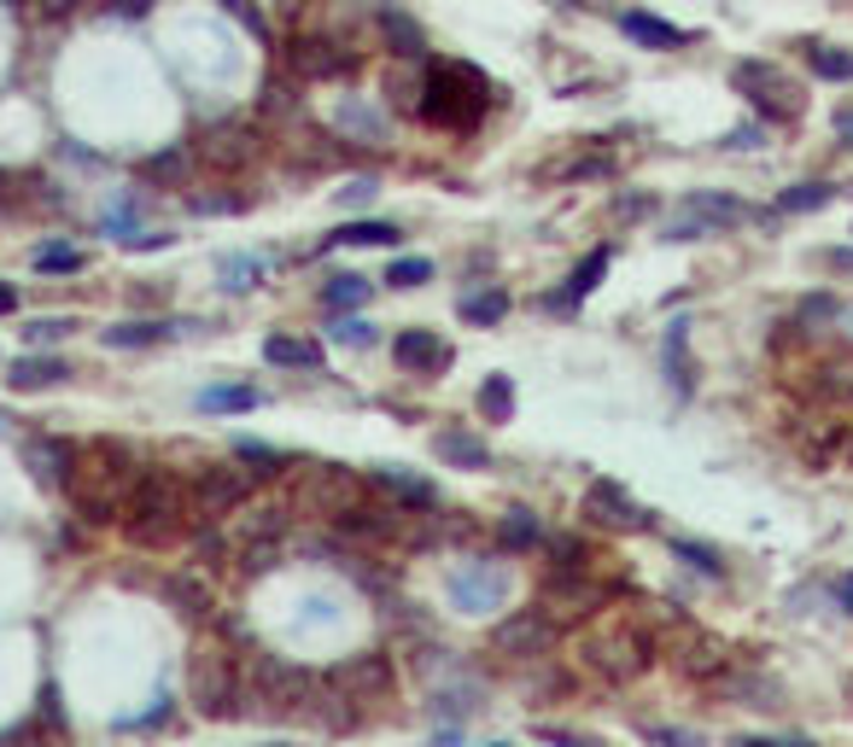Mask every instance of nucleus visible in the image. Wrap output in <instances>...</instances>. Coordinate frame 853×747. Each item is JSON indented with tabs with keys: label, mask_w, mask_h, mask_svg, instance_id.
<instances>
[{
	"label": "nucleus",
	"mask_w": 853,
	"mask_h": 747,
	"mask_svg": "<svg viewBox=\"0 0 853 747\" xmlns=\"http://www.w3.org/2000/svg\"><path fill=\"white\" fill-rule=\"evenodd\" d=\"M124 514H129V537L135 544H170L181 532V514H188V491H181L176 473H135V485L124 496Z\"/></svg>",
	"instance_id": "f257e3e1"
},
{
	"label": "nucleus",
	"mask_w": 853,
	"mask_h": 747,
	"mask_svg": "<svg viewBox=\"0 0 853 747\" xmlns=\"http://www.w3.org/2000/svg\"><path fill=\"white\" fill-rule=\"evenodd\" d=\"M485 94H492V82H485L474 65H462V59H444L426 76V106L421 117L439 123V129H468V123L485 112Z\"/></svg>",
	"instance_id": "f03ea898"
},
{
	"label": "nucleus",
	"mask_w": 853,
	"mask_h": 747,
	"mask_svg": "<svg viewBox=\"0 0 853 747\" xmlns=\"http://www.w3.org/2000/svg\"><path fill=\"white\" fill-rule=\"evenodd\" d=\"M193 701L206 718H229L234 701H240V672H234V654L222 642H199L193 654Z\"/></svg>",
	"instance_id": "7ed1b4c3"
},
{
	"label": "nucleus",
	"mask_w": 853,
	"mask_h": 747,
	"mask_svg": "<svg viewBox=\"0 0 853 747\" xmlns=\"http://www.w3.org/2000/svg\"><path fill=\"white\" fill-rule=\"evenodd\" d=\"M743 217H748V204L725 199V193H689L666 217V240H702V234H719V228H737Z\"/></svg>",
	"instance_id": "20e7f679"
},
{
	"label": "nucleus",
	"mask_w": 853,
	"mask_h": 747,
	"mask_svg": "<svg viewBox=\"0 0 853 747\" xmlns=\"http://www.w3.org/2000/svg\"><path fill=\"white\" fill-rule=\"evenodd\" d=\"M737 88L755 99V106L771 117V123H789V117H801V94H796V82H789L778 65H760V59H743L737 65Z\"/></svg>",
	"instance_id": "39448f33"
},
{
	"label": "nucleus",
	"mask_w": 853,
	"mask_h": 747,
	"mask_svg": "<svg viewBox=\"0 0 853 747\" xmlns=\"http://www.w3.org/2000/svg\"><path fill=\"white\" fill-rule=\"evenodd\" d=\"M246 683H252V695L270 701L275 713H298L304 695H310V672H298V666H287V660H275V654H252Z\"/></svg>",
	"instance_id": "423d86ee"
},
{
	"label": "nucleus",
	"mask_w": 853,
	"mask_h": 747,
	"mask_svg": "<svg viewBox=\"0 0 853 747\" xmlns=\"http://www.w3.org/2000/svg\"><path fill=\"white\" fill-rule=\"evenodd\" d=\"M246 496H252V467H206L193 496H188V508L199 520H222V514H234Z\"/></svg>",
	"instance_id": "0eeeda50"
},
{
	"label": "nucleus",
	"mask_w": 853,
	"mask_h": 747,
	"mask_svg": "<svg viewBox=\"0 0 853 747\" xmlns=\"http://www.w3.org/2000/svg\"><path fill=\"white\" fill-rule=\"evenodd\" d=\"M585 514H597L602 526H625V532H643L649 526L643 503L625 485H614V480H591V491H585Z\"/></svg>",
	"instance_id": "6e6552de"
},
{
	"label": "nucleus",
	"mask_w": 853,
	"mask_h": 747,
	"mask_svg": "<svg viewBox=\"0 0 853 747\" xmlns=\"http://www.w3.org/2000/svg\"><path fill=\"white\" fill-rule=\"evenodd\" d=\"M334 683L345 690V701H380L392 690V660L386 654H351L345 666H334Z\"/></svg>",
	"instance_id": "1a4fd4ad"
},
{
	"label": "nucleus",
	"mask_w": 853,
	"mask_h": 747,
	"mask_svg": "<svg viewBox=\"0 0 853 747\" xmlns=\"http://www.w3.org/2000/svg\"><path fill=\"white\" fill-rule=\"evenodd\" d=\"M585 660H591L597 672H608V677H638L649 654H643V636L614 631V636H591V642H585Z\"/></svg>",
	"instance_id": "9d476101"
},
{
	"label": "nucleus",
	"mask_w": 853,
	"mask_h": 747,
	"mask_svg": "<svg viewBox=\"0 0 853 747\" xmlns=\"http://www.w3.org/2000/svg\"><path fill=\"white\" fill-rule=\"evenodd\" d=\"M293 71L304 76V82H322V76H351L357 71V53H345L339 41H322V35H310V41H293Z\"/></svg>",
	"instance_id": "9b49d317"
},
{
	"label": "nucleus",
	"mask_w": 853,
	"mask_h": 747,
	"mask_svg": "<svg viewBox=\"0 0 853 747\" xmlns=\"http://www.w3.org/2000/svg\"><path fill=\"white\" fill-rule=\"evenodd\" d=\"M392 357L410 368V374H439V368H451V357L456 350L444 345L433 327H403V334L392 339Z\"/></svg>",
	"instance_id": "f8f14e48"
},
{
	"label": "nucleus",
	"mask_w": 853,
	"mask_h": 747,
	"mask_svg": "<svg viewBox=\"0 0 853 747\" xmlns=\"http://www.w3.org/2000/svg\"><path fill=\"white\" fill-rule=\"evenodd\" d=\"M556 642V625L544 613H515L509 625H497V654H544Z\"/></svg>",
	"instance_id": "ddd939ff"
},
{
	"label": "nucleus",
	"mask_w": 853,
	"mask_h": 747,
	"mask_svg": "<svg viewBox=\"0 0 853 747\" xmlns=\"http://www.w3.org/2000/svg\"><path fill=\"white\" fill-rule=\"evenodd\" d=\"M433 455H439V462H451V467H468V473L492 467V450H485V439H474V432H462V427L433 432Z\"/></svg>",
	"instance_id": "4468645a"
},
{
	"label": "nucleus",
	"mask_w": 853,
	"mask_h": 747,
	"mask_svg": "<svg viewBox=\"0 0 853 747\" xmlns=\"http://www.w3.org/2000/svg\"><path fill=\"white\" fill-rule=\"evenodd\" d=\"M24 462H30V473H35L42 485H65V480H71L76 450H71V444H59V439H30V444H24Z\"/></svg>",
	"instance_id": "2eb2a0df"
},
{
	"label": "nucleus",
	"mask_w": 853,
	"mask_h": 747,
	"mask_svg": "<svg viewBox=\"0 0 853 747\" xmlns=\"http://www.w3.org/2000/svg\"><path fill=\"white\" fill-rule=\"evenodd\" d=\"M503 590H509V585H503L497 572H485V567H462V572L451 578V596H456L468 613H480V608H492V601H503Z\"/></svg>",
	"instance_id": "dca6fc26"
},
{
	"label": "nucleus",
	"mask_w": 853,
	"mask_h": 747,
	"mask_svg": "<svg viewBox=\"0 0 853 747\" xmlns=\"http://www.w3.org/2000/svg\"><path fill=\"white\" fill-rule=\"evenodd\" d=\"M620 30L632 35L638 48H655V53H673V48H684V41H689V30L661 24V18H649V12H625V18H620Z\"/></svg>",
	"instance_id": "f3484780"
},
{
	"label": "nucleus",
	"mask_w": 853,
	"mask_h": 747,
	"mask_svg": "<svg viewBox=\"0 0 853 747\" xmlns=\"http://www.w3.org/2000/svg\"><path fill=\"white\" fill-rule=\"evenodd\" d=\"M375 485L392 491L398 503H410V508H439V485H426V480H415V473H403V467H375Z\"/></svg>",
	"instance_id": "a211bd4d"
},
{
	"label": "nucleus",
	"mask_w": 853,
	"mask_h": 747,
	"mask_svg": "<svg viewBox=\"0 0 853 747\" xmlns=\"http://www.w3.org/2000/svg\"><path fill=\"white\" fill-rule=\"evenodd\" d=\"M544 601L561 608V613H597L602 601H608V590L602 585H585V578H556V585L544 590Z\"/></svg>",
	"instance_id": "6ab92c4d"
},
{
	"label": "nucleus",
	"mask_w": 853,
	"mask_h": 747,
	"mask_svg": "<svg viewBox=\"0 0 853 747\" xmlns=\"http://www.w3.org/2000/svg\"><path fill=\"white\" fill-rule=\"evenodd\" d=\"M263 357L275 368H322V345L316 339H293V334H270L263 339Z\"/></svg>",
	"instance_id": "aec40b11"
},
{
	"label": "nucleus",
	"mask_w": 853,
	"mask_h": 747,
	"mask_svg": "<svg viewBox=\"0 0 853 747\" xmlns=\"http://www.w3.org/2000/svg\"><path fill=\"white\" fill-rule=\"evenodd\" d=\"M608 263H614V252H608V245H597V252H591V257H585V263L573 269V281H567V293H561V298H550V304H556V309H567V304L591 298V293H597V281L608 275Z\"/></svg>",
	"instance_id": "412c9836"
},
{
	"label": "nucleus",
	"mask_w": 853,
	"mask_h": 747,
	"mask_svg": "<svg viewBox=\"0 0 853 747\" xmlns=\"http://www.w3.org/2000/svg\"><path fill=\"white\" fill-rule=\"evenodd\" d=\"M462 322L468 327H497L503 316H509V293L503 286H485V293H462Z\"/></svg>",
	"instance_id": "4be33fe9"
},
{
	"label": "nucleus",
	"mask_w": 853,
	"mask_h": 747,
	"mask_svg": "<svg viewBox=\"0 0 853 747\" xmlns=\"http://www.w3.org/2000/svg\"><path fill=\"white\" fill-rule=\"evenodd\" d=\"M65 374L71 368L59 362V357H24V362H12L7 380H12V391H42V386H59Z\"/></svg>",
	"instance_id": "5701e85b"
},
{
	"label": "nucleus",
	"mask_w": 853,
	"mask_h": 747,
	"mask_svg": "<svg viewBox=\"0 0 853 747\" xmlns=\"http://www.w3.org/2000/svg\"><path fill=\"white\" fill-rule=\"evenodd\" d=\"M263 391L257 386H206L199 391V409L206 414H234V409H257Z\"/></svg>",
	"instance_id": "b1692460"
},
{
	"label": "nucleus",
	"mask_w": 853,
	"mask_h": 747,
	"mask_svg": "<svg viewBox=\"0 0 853 747\" xmlns=\"http://www.w3.org/2000/svg\"><path fill=\"white\" fill-rule=\"evenodd\" d=\"M480 414H485V421H515V380H509V374H485Z\"/></svg>",
	"instance_id": "393cba45"
},
{
	"label": "nucleus",
	"mask_w": 853,
	"mask_h": 747,
	"mask_svg": "<svg viewBox=\"0 0 853 747\" xmlns=\"http://www.w3.org/2000/svg\"><path fill=\"white\" fill-rule=\"evenodd\" d=\"M497 544L503 549H533V544H544V526L533 520V508H509L497 520Z\"/></svg>",
	"instance_id": "a878e982"
},
{
	"label": "nucleus",
	"mask_w": 853,
	"mask_h": 747,
	"mask_svg": "<svg viewBox=\"0 0 853 747\" xmlns=\"http://www.w3.org/2000/svg\"><path fill=\"white\" fill-rule=\"evenodd\" d=\"M403 228L398 222H345L339 234H328V245H398Z\"/></svg>",
	"instance_id": "bb28decb"
},
{
	"label": "nucleus",
	"mask_w": 853,
	"mask_h": 747,
	"mask_svg": "<svg viewBox=\"0 0 853 747\" xmlns=\"http://www.w3.org/2000/svg\"><path fill=\"white\" fill-rule=\"evenodd\" d=\"M819 398L853 403V350H842V357H830V362L819 368Z\"/></svg>",
	"instance_id": "cd10ccee"
},
{
	"label": "nucleus",
	"mask_w": 853,
	"mask_h": 747,
	"mask_svg": "<svg viewBox=\"0 0 853 747\" xmlns=\"http://www.w3.org/2000/svg\"><path fill=\"white\" fill-rule=\"evenodd\" d=\"M807 59H812V76H824V82H853V53L830 48V41H812Z\"/></svg>",
	"instance_id": "c85d7f7f"
},
{
	"label": "nucleus",
	"mask_w": 853,
	"mask_h": 747,
	"mask_svg": "<svg viewBox=\"0 0 853 747\" xmlns=\"http://www.w3.org/2000/svg\"><path fill=\"white\" fill-rule=\"evenodd\" d=\"M836 199V187H824V181H801V187H789V193L778 199V211H824V204Z\"/></svg>",
	"instance_id": "c756f323"
},
{
	"label": "nucleus",
	"mask_w": 853,
	"mask_h": 747,
	"mask_svg": "<svg viewBox=\"0 0 853 747\" xmlns=\"http://www.w3.org/2000/svg\"><path fill=\"white\" fill-rule=\"evenodd\" d=\"M165 334H176V327H165V322H124V327H106V345L129 350V345H158Z\"/></svg>",
	"instance_id": "7c9ffc66"
},
{
	"label": "nucleus",
	"mask_w": 853,
	"mask_h": 747,
	"mask_svg": "<svg viewBox=\"0 0 853 747\" xmlns=\"http://www.w3.org/2000/svg\"><path fill=\"white\" fill-rule=\"evenodd\" d=\"M217 275H222V286L246 293V286H257V281H263V263H257V257H246V252H229V257L217 263Z\"/></svg>",
	"instance_id": "2f4dec72"
},
{
	"label": "nucleus",
	"mask_w": 853,
	"mask_h": 747,
	"mask_svg": "<svg viewBox=\"0 0 853 747\" xmlns=\"http://www.w3.org/2000/svg\"><path fill=\"white\" fill-rule=\"evenodd\" d=\"M165 596H170L188 619H206V613H211V590H206V585H193V578H170Z\"/></svg>",
	"instance_id": "473e14b6"
},
{
	"label": "nucleus",
	"mask_w": 853,
	"mask_h": 747,
	"mask_svg": "<svg viewBox=\"0 0 853 747\" xmlns=\"http://www.w3.org/2000/svg\"><path fill=\"white\" fill-rule=\"evenodd\" d=\"M369 293H375V286L362 281V275H334L328 286H322V298H328L334 309H357V304H369Z\"/></svg>",
	"instance_id": "72a5a7b5"
},
{
	"label": "nucleus",
	"mask_w": 853,
	"mask_h": 747,
	"mask_svg": "<svg viewBox=\"0 0 853 747\" xmlns=\"http://www.w3.org/2000/svg\"><path fill=\"white\" fill-rule=\"evenodd\" d=\"M684 339H689V322H673V334H666V368L678 374V391L696 386V374H689V350H684Z\"/></svg>",
	"instance_id": "f704fd0d"
},
{
	"label": "nucleus",
	"mask_w": 853,
	"mask_h": 747,
	"mask_svg": "<svg viewBox=\"0 0 853 747\" xmlns=\"http://www.w3.org/2000/svg\"><path fill=\"white\" fill-rule=\"evenodd\" d=\"M35 269H42V275H76L83 252H76V245H35Z\"/></svg>",
	"instance_id": "c9c22d12"
},
{
	"label": "nucleus",
	"mask_w": 853,
	"mask_h": 747,
	"mask_svg": "<svg viewBox=\"0 0 853 747\" xmlns=\"http://www.w3.org/2000/svg\"><path fill=\"white\" fill-rule=\"evenodd\" d=\"M234 455H240V462H252V480H270V473L287 467V455H275L270 444H252V439H240Z\"/></svg>",
	"instance_id": "e433bc0d"
},
{
	"label": "nucleus",
	"mask_w": 853,
	"mask_h": 747,
	"mask_svg": "<svg viewBox=\"0 0 853 747\" xmlns=\"http://www.w3.org/2000/svg\"><path fill=\"white\" fill-rule=\"evenodd\" d=\"M380 24H386V41H398V53H403V59H415V53L426 48V35H421V30H415L403 12H386Z\"/></svg>",
	"instance_id": "4c0bfd02"
},
{
	"label": "nucleus",
	"mask_w": 853,
	"mask_h": 747,
	"mask_svg": "<svg viewBox=\"0 0 853 747\" xmlns=\"http://www.w3.org/2000/svg\"><path fill=\"white\" fill-rule=\"evenodd\" d=\"M673 555H684L696 572H707V578H719L725 572V555L719 549H707V544H689V537H673Z\"/></svg>",
	"instance_id": "58836bf2"
},
{
	"label": "nucleus",
	"mask_w": 853,
	"mask_h": 747,
	"mask_svg": "<svg viewBox=\"0 0 853 747\" xmlns=\"http://www.w3.org/2000/svg\"><path fill=\"white\" fill-rule=\"evenodd\" d=\"M426 275H433V263H426V257H398L392 269H386V281H392V286H426Z\"/></svg>",
	"instance_id": "ea45409f"
},
{
	"label": "nucleus",
	"mask_w": 853,
	"mask_h": 747,
	"mask_svg": "<svg viewBox=\"0 0 853 747\" xmlns=\"http://www.w3.org/2000/svg\"><path fill=\"white\" fill-rule=\"evenodd\" d=\"M339 129H351V135H362V140H380V117L362 112V106H345V112H339Z\"/></svg>",
	"instance_id": "a19ab883"
},
{
	"label": "nucleus",
	"mask_w": 853,
	"mask_h": 747,
	"mask_svg": "<svg viewBox=\"0 0 853 747\" xmlns=\"http://www.w3.org/2000/svg\"><path fill=\"white\" fill-rule=\"evenodd\" d=\"M281 526H287V514H281V508H257L246 520V537H281Z\"/></svg>",
	"instance_id": "79ce46f5"
},
{
	"label": "nucleus",
	"mask_w": 853,
	"mask_h": 747,
	"mask_svg": "<svg viewBox=\"0 0 853 747\" xmlns=\"http://www.w3.org/2000/svg\"><path fill=\"white\" fill-rule=\"evenodd\" d=\"M24 334H30V345H53V339L71 334V322H65V316H48V322H30Z\"/></svg>",
	"instance_id": "37998d69"
},
{
	"label": "nucleus",
	"mask_w": 853,
	"mask_h": 747,
	"mask_svg": "<svg viewBox=\"0 0 853 747\" xmlns=\"http://www.w3.org/2000/svg\"><path fill=\"white\" fill-rule=\"evenodd\" d=\"M550 555H556L561 572H579V567H585V549L573 544V537H550Z\"/></svg>",
	"instance_id": "c03bdc74"
},
{
	"label": "nucleus",
	"mask_w": 853,
	"mask_h": 747,
	"mask_svg": "<svg viewBox=\"0 0 853 747\" xmlns=\"http://www.w3.org/2000/svg\"><path fill=\"white\" fill-rule=\"evenodd\" d=\"M334 339H339V345H375V327H369V322H339Z\"/></svg>",
	"instance_id": "a18cd8bd"
},
{
	"label": "nucleus",
	"mask_w": 853,
	"mask_h": 747,
	"mask_svg": "<svg viewBox=\"0 0 853 747\" xmlns=\"http://www.w3.org/2000/svg\"><path fill=\"white\" fill-rule=\"evenodd\" d=\"M229 12H234L252 35H270V30H263V18H257V7H246V0H229Z\"/></svg>",
	"instance_id": "49530a36"
},
{
	"label": "nucleus",
	"mask_w": 853,
	"mask_h": 747,
	"mask_svg": "<svg viewBox=\"0 0 853 747\" xmlns=\"http://www.w3.org/2000/svg\"><path fill=\"white\" fill-rule=\"evenodd\" d=\"M147 170H152V176H181V170H188V158H181V152H165V158H152Z\"/></svg>",
	"instance_id": "de8ad7c7"
},
{
	"label": "nucleus",
	"mask_w": 853,
	"mask_h": 747,
	"mask_svg": "<svg viewBox=\"0 0 853 747\" xmlns=\"http://www.w3.org/2000/svg\"><path fill=\"white\" fill-rule=\"evenodd\" d=\"M369 199H375V181H351V187L339 193V204H369Z\"/></svg>",
	"instance_id": "09e8293b"
},
{
	"label": "nucleus",
	"mask_w": 853,
	"mask_h": 747,
	"mask_svg": "<svg viewBox=\"0 0 853 747\" xmlns=\"http://www.w3.org/2000/svg\"><path fill=\"white\" fill-rule=\"evenodd\" d=\"M649 736H655L661 747H696V736H689V730H649Z\"/></svg>",
	"instance_id": "8fccbe9b"
},
{
	"label": "nucleus",
	"mask_w": 853,
	"mask_h": 747,
	"mask_svg": "<svg viewBox=\"0 0 853 747\" xmlns=\"http://www.w3.org/2000/svg\"><path fill=\"white\" fill-rule=\"evenodd\" d=\"M830 590H836V601H842V613H853V572H842V578H836V585H830Z\"/></svg>",
	"instance_id": "3c124183"
},
{
	"label": "nucleus",
	"mask_w": 853,
	"mask_h": 747,
	"mask_svg": "<svg viewBox=\"0 0 853 747\" xmlns=\"http://www.w3.org/2000/svg\"><path fill=\"white\" fill-rule=\"evenodd\" d=\"M824 269H842V275H853V252H819Z\"/></svg>",
	"instance_id": "603ef678"
},
{
	"label": "nucleus",
	"mask_w": 853,
	"mask_h": 747,
	"mask_svg": "<svg viewBox=\"0 0 853 747\" xmlns=\"http://www.w3.org/2000/svg\"><path fill=\"white\" fill-rule=\"evenodd\" d=\"M725 147H737V152H743V147H760V129H737V135L725 140Z\"/></svg>",
	"instance_id": "864d4df0"
},
{
	"label": "nucleus",
	"mask_w": 853,
	"mask_h": 747,
	"mask_svg": "<svg viewBox=\"0 0 853 747\" xmlns=\"http://www.w3.org/2000/svg\"><path fill=\"white\" fill-rule=\"evenodd\" d=\"M147 7H152V0H112V12H124V18H140Z\"/></svg>",
	"instance_id": "5fc2aeb1"
},
{
	"label": "nucleus",
	"mask_w": 853,
	"mask_h": 747,
	"mask_svg": "<svg viewBox=\"0 0 853 747\" xmlns=\"http://www.w3.org/2000/svg\"><path fill=\"white\" fill-rule=\"evenodd\" d=\"M7 309H18V286L0 281V316H7Z\"/></svg>",
	"instance_id": "6e6d98bb"
},
{
	"label": "nucleus",
	"mask_w": 853,
	"mask_h": 747,
	"mask_svg": "<svg viewBox=\"0 0 853 747\" xmlns=\"http://www.w3.org/2000/svg\"><path fill=\"white\" fill-rule=\"evenodd\" d=\"M544 741H556V747H597V741H573V736H561V730H544Z\"/></svg>",
	"instance_id": "4d7b16f0"
},
{
	"label": "nucleus",
	"mask_w": 853,
	"mask_h": 747,
	"mask_svg": "<svg viewBox=\"0 0 853 747\" xmlns=\"http://www.w3.org/2000/svg\"><path fill=\"white\" fill-rule=\"evenodd\" d=\"M737 747H812V741H760V736H748V741H737Z\"/></svg>",
	"instance_id": "13d9d810"
},
{
	"label": "nucleus",
	"mask_w": 853,
	"mask_h": 747,
	"mask_svg": "<svg viewBox=\"0 0 853 747\" xmlns=\"http://www.w3.org/2000/svg\"><path fill=\"white\" fill-rule=\"evenodd\" d=\"M836 129H842V140L853 147V112H842V117H836Z\"/></svg>",
	"instance_id": "bf43d9fd"
},
{
	"label": "nucleus",
	"mask_w": 853,
	"mask_h": 747,
	"mask_svg": "<svg viewBox=\"0 0 853 747\" xmlns=\"http://www.w3.org/2000/svg\"><path fill=\"white\" fill-rule=\"evenodd\" d=\"M76 7V0H48V12H71Z\"/></svg>",
	"instance_id": "052dcab7"
},
{
	"label": "nucleus",
	"mask_w": 853,
	"mask_h": 747,
	"mask_svg": "<svg viewBox=\"0 0 853 747\" xmlns=\"http://www.w3.org/2000/svg\"><path fill=\"white\" fill-rule=\"evenodd\" d=\"M485 747H515V741H485Z\"/></svg>",
	"instance_id": "680f3d73"
},
{
	"label": "nucleus",
	"mask_w": 853,
	"mask_h": 747,
	"mask_svg": "<svg viewBox=\"0 0 853 747\" xmlns=\"http://www.w3.org/2000/svg\"><path fill=\"white\" fill-rule=\"evenodd\" d=\"M270 747H287V741H270Z\"/></svg>",
	"instance_id": "e2e57ef3"
},
{
	"label": "nucleus",
	"mask_w": 853,
	"mask_h": 747,
	"mask_svg": "<svg viewBox=\"0 0 853 747\" xmlns=\"http://www.w3.org/2000/svg\"><path fill=\"white\" fill-rule=\"evenodd\" d=\"M847 462H853V444H847Z\"/></svg>",
	"instance_id": "0e129e2a"
},
{
	"label": "nucleus",
	"mask_w": 853,
	"mask_h": 747,
	"mask_svg": "<svg viewBox=\"0 0 853 747\" xmlns=\"http://www.w3.org/2000/svg\"><path fill=\"white\" fill-rule=\"evenodd\" d=\"M0 421H7V414H0Z\"/></svg>",
	"instance_id": "69168bd1"
}]
</instances>
